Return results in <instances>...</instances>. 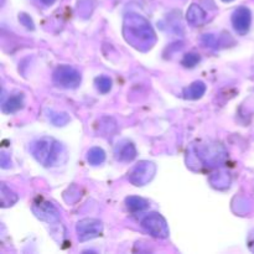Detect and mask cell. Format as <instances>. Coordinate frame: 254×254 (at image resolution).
I'll list each match as a JSON object with an SVG mask.
<instances>
[{
    "label": "cell",
    "mask_w": 254,
    "mask_h": 254,
    "mask_svg": "<svg viewBox=\"0 0 254 254\" xmlns=\"http://www.w3.org/2000/svg\"><path fill=\"white\" fill-rule=\"evenodd\" d=\"M206 88L207 87H206V84L202 81H195L190 86L184 88L183 96L185 99L196 101V99H200L206 93Z\"/></svg>",
    "instance_id": "12"
},
{
    "label": "cell",
    "mask_w": 254,
    "mask_h": 254,
    "mask_svg": "<svg viewBox=\"0 0 254 254\" xmlns=\"http://www.w3.org/2000/svg\"><path fill=\"white\" fill-rule=\"evenodd\" d=\"M35 216L47 223H57L60 221V212L51 202L45 200H37L32 206Z\"/></svg>",
    "instance_id": "8"
},
{
    "label": "cell",
    "mask_w": 254,
    "mask_h": 254,
    "mask_svg": "<svg viewBox=\"0 0 254 254\" xmlns=\"http://www.w3.org/2000/svg\"><path fill=\"white\" fill-rule=\"evenodd\" d=\"M206 11L198 4H191L186 11V20L192 26H200L206 21Z\"/></svg>",
    "instance_id": "11"
},
{
    "label": "cell",
    "mask_w": 254,
    "mask_h": 254,
    "mask_svg": "<svg viewBox=\"0 0 254 254\" xmlns=\"http://www.w3.org/2000/svg\"><path fill=\"white\" fill-rule=\"evenodd\" d=\"M222 1H225V2H231V1H233V0H222Z\"/></svg>",
    "instance_id": "25"
},
{
    "label": "cell",
    "mask_w": 254,
    "mask_h": 254,
    "mask_svg": "<svg viewBox=\"0 0 254 254\" xmlns=\"http://www.w3.org/2000/svg\"><path fill=\"white\" fill-rule=\"evenodd\" d=\"M19 21L21 22L22 26L26 27L27 30L35 29V24H34V21H32V19L29 16V15L25 14V12H21V14L19 15Z\"/></svg>",
    "instance_id": "21"
},
{
    "label": "cell",
    "mask_w": 254,
    "mask_h": 254,
    "mask_svg": "<svg viewBox=\"0 0 254 254\" xmlns=\"http://www.w3.org/2000/svg\"><path fill=\"white\" fill-rule=\"evenodd\" d=\"M94 83H96L97 89H98L101 93L106 94L108 93L112 89V79L108 76H99L94 79Z\"/></svg>",
    "instance_id": "19"
},
{
    "label": "cell",
    "mask_w": 254,
    "mask_h": 254,
    "mask_svg": "<svg viewBox=\"0 0 254 254\" xmlns=\"http://www.w3.org/2000/svg\"><path fill=\"white\" fill-rule=\"evenodd\" d=\"M49 119L51 121V123L56 127H64L68 123L71 119L67 113H59V112L50 111L49 112Z\"/></svg>",
    "instance_id": "18"
},
{
    "label": "cell",
    "mask_w": 254,
    "mask_h": 254,
    "mask_svg": "<svg viewBox=\"0 0 254 254\" xmlns=\"http://www.w3.org/2000/svg\"><path fill=\"white\" fill-rule=\"evenodd\" d=\"M251 24H252V12L248 7L240 6L233 11L232 25L236 32L240 35H246L250 31Z\"/></svg>",
    "instance_id": "9"
},
{
    "label": "cell",
    "mask_w": 254,
    "mask_h": 254,
    "mask_svg": "<svg viewBox=\"0 0 254 254\" xmlns=\"http://www.w3.org/2000/svg\"><path fill=\"white\" fill-rule=\"evenodd\" d=\"M192 151L196 155V160L201 161L206 168H216L223 164L227 159L226 148L218 141H208L206 144H200L192 146Z\"/></svg>",
    "instance_id": "3"
},
{
    "label": "cell",
    "mask_w": 254,
    "mask_h": 254,
    "mask_svg": "<svg viewBox=\"0 0 254 254\" xmlns=\"http://www.w3.org/2000/svg\"><path fill=\"white\" fill-rule=\"evenodd\" d=\"M211 185L218 190H225V189L230 188L231 185V176L227 173H217L213 174L210 178Z\"/></svg>",
    "instance_id": "17"
},
{
    "label": "cell",
    "mask_w": 254,
    "mask_h": 254,
    "mask_svg": "<svg viewBox=\"0 0 254 254\" xmlns=\"http://www.w3.org/2000/svg\"><path fill=\"white\" fill-rule=\"evenodd\" d=\"M0 200H1L2 207H9V206H12L14 203H16L19 197H17V195L11 190V189L7 188L5 184H1V189H0Z\"/></svg>",
    "instance_id": "15"
},
{
    "label": "cell",
    "mask_w": 254,
    "mask_h": 254,
    "mask_svg": "<svg viewBox=\"0 0 254 254\" xmlns=\"http://www.w3.org/2000/svg\"><path fill=\"white\" fill-rule=\"evenodd\" d=\"M0 164H1V168H4V169L9 168V166L11 165V161H10V159L7 158V155L4 153V151H2V153H1V158H0Z\"/></svg>",
    "instance_id": "22"
},
{
    "label": "cell",
    "mask_w": 254,
    "mask_h": 254,
    "mask_svg": "<svg viewBox=\"0 0 254 254\" xmlns=\"http://www.w3.org/2000/svg\"><path fill=\"white\" fill-rule=\"evenodd\" d=\"M76 232L79 242H87L102 236L103 223L97 218H83L77 222Z\"/></svg>",
    "instance_id": "7"
},
{
    "label": "cell",
    "mask_w": 254,
    "mask_h": 254,
    "mask_svg": "<svg viewBox=\"0 0 254 254\" xmlns=\"http://www.w3.org/2000/svg\"><path fill=\"white\" fill-rule=\"evenodd\" d=\"M138 155L135 145L131 141L124 140L119 143L116 148V158L117 160L123 161V163H130Z\"/></svg>",
    "instance_id": "10"
},
{
    "label": "cell",
    "mask_w": 254,
    "mask_h": 254,
    "mask_svg": "<svg viewBox=\"0 0 254 254\" xmlns=\"http://www.w3.org/2000/svg\"><path fill=\"white\" fill-rule=\"evenodd\" d=\"M141 227L150 236L160 240H165L169 237V226L165 218L158 212H151L141 220Z\"/></svg>",
    "instance_id": "5"
},
{
    "label": "cell",
    "mask_w": 254,
    "mask_h": 254,
    "mask_svg": "<svg viewBox=\"0 0 254 254\" xmlns=\"http://www.w3.org/2000/svg\"><path fill=\"white\" fill-rule=\"evenodd\" d=\"M123 35L127 42L139 51H148L156 42L155 31L150 22L135 12H129L124 16Z\"/></svg>",
    "instance_id": "1"
},
{
    "label": "cell",
    "mask_w": 254,
    "mask_h": 254,
    "mask_svg": "<svg viewBox=\"0 0 254 254\" xmlns=\"http://www.w3.org/2000/svg\"><path fill=\"white\" fill-rule=\"evenodd\" d=\"M247 246H248V248H250L251 252L254 253V230L251 231L250 235H248Z\"/></svg>",
    "instance_id": "23"
},
{
    "label": "cell",
    "mask_w": 254,
    "mask_h": 254,
    "mask_svg": "<svg viewBox=\"0 0 254 254\" xmlns=\"http://www.w3.org/2000/svg\"><path fill=\"white\" fill-rule=\"evenodd\" d=\"M156 173V165L151 161H139L129 173V181L135 186H144L150 183Z\"/></svg>",
    "instance_id": "6"
},
{
    "label": "cell",
    "mask_w": 254,
    "mask_h": 254,
    "mask_svg": "<svg viewBox=\"0 0 254 254\" xmlns=\"http://www.w3.org/2000/svg\"><path fill=\"white\" fill-rule=\"evenodd\" d=\"M201 56L198 54H195V52H189L181 60V64L183 66H185L186 68H193L197 64H200Z\"/></svg>",
    "instance_id": "20"
},
{
    "label": "cell",
    "mask_w": 254,
    "mask_h": 254,
    "mask_svg": "<svg viewBox=\"0 0 254 254\" xmlns=\"http://www.w3.org/2000/svg\"><path fill=\"white\" fill-rule=\"evenodd\" d=\"M41 2L45 5H52L55 2V0H41Z\"/></svg>",
    "instance_id": "24"
},
{
    "label": "cell",
    "mask_w": 254,
    "mask_h": 254,
    "mask_svg": "<svg viewBox=\"0 0 254 254\" xmlns=\"http://www.w3.org/2000/svg\"><path fill=\"white\" fill-rule=\"evenodd\" d=\"M106 160V153L102 148L99 146H93L88 150L87 153V161L91 164L92 166H98L102 165Z\"/></svg>",
    "instance_id": "16"
},
{
    "label": "cell",
    "mask_w": 254,
    "mask_h": 254,
    "mask_svg": "<svg viewBox=\"0 0 254 254\" xmlns=\"http://www.w3.org/2000/svg\"><path fill=\"white\" fill-rule=\"evenodd\" d=\"M52 79L56 86L66 89H74L81 84L82 76L78 69L68 64H61L56 67L52 73Z\"/></svg>",
    "instance_id": "4"
},
{
    "label": "cell",
    "mask_w": 254,
    "mask_h": 254,
    "mask_svg": "<svg viewBox=\"0 0 254 254\" xmlns=\"http://www.w3.org/2000/svg\"><path fill=\"white\" fill-rule=\"evenodd\" d=\"M24 107V94L17 93L10 96L6 101L2 102V113L5 114H12L15 112L20 111Z\"/></svg>",
    "instance_id": "13"
},
{
    "label": "cell",
    "mask_w": 254,
    "mask_h": 254,
    "mask_svg": "<svg viewBox=\"0 0 254 254\" xmlns=\"http://www.w3.org/2000/svg\"><path fill=\"white\" fill-rule=\"evenodd\" d=\"M126 205L130 212H141L149 208V202L143 197L139 196H129L126 198Z\"/></svg>",
    "instance_id": "14"
},
{
    "label": "cell",
    "mask_w": 254,
    "mask_h": 254,
    "mask_svg": "<svg viewBox=\"0 0 254 254\" xmlns=\"http://www.w3.org/2000/svg\"><path fill=\"white\" fill-rule=\"evenodd\" d=\"M30 153L35 160L45 168H52L66 160V149L64 144L51 136H44L30 145Z\"/></svg>",
    "instance_id": "2"
}]
</instances>
